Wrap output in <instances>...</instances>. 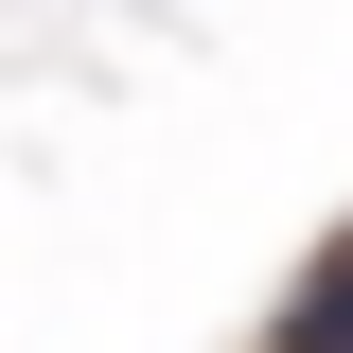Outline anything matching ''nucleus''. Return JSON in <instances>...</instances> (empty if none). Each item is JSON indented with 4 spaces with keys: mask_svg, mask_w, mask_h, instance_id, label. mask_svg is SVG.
<instances>
[{
    "mask_svg": "<svg viewBox=\"0 0 353 353\" xmlns=\"http://www.w3.org/2000/svg\"><path fill=\"white\" fill-rule=\"evenodd\" d=\"M283 353H353V248H336V265H318V301H301V318H283Z\"/></svg>",
    "mask_w": 353,
    "mask_h": 353,
    "instance_id": "nucleus-1",
    "label": "nucleus"
}]
</instances>
